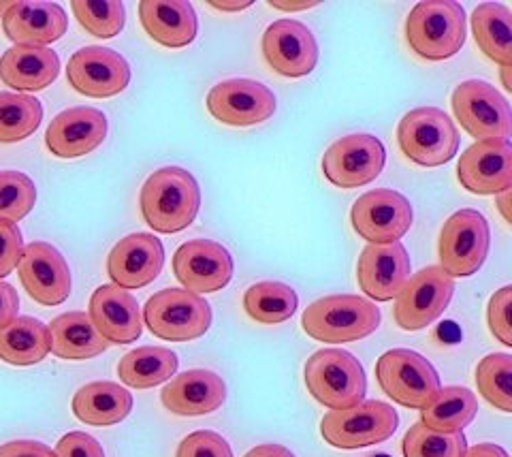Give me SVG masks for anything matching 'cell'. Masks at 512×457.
Masks as SVG:
<instances>
[{"mask_svg": "<svg viewBox=\"0 0 512 457\" xmlns=\"http://www.w3.org/2000/svg\"><path fill=\"white\" fill-rule=\"evenodd\" d=\"M139 208L156 233H180L192 225L201 208V188L190 171L163 167L141 186Z\"/></svg>", "mask_w": 512, "mask_h": 457, "instance_id": "obj_1", "label": "cell"}, {"mask_svg": "<svg viewBox=\"0 0 512 457\" xmlns=\"http://www.w3.org/2000/svg\"><path fill=\"white\" fill-rule=\"evenodd\" d=\"M382 314L372 299L359 295H327L303 310L301 327L310 338L325 344H346L372 336Z\"/></svg>", "mask_w": 512, "mask_h": 457, "instance_id": "obj_2", "label": "cell"}, {"mask_svg": "<svg viewBox=\"0 0 512 457\" xmlns=\"http://www.w3.org/2000/svg\"><path fill=\"white\" fill-rule=\"evenodd\" d=\"M468 20L459 3L427 0L414 5L406 18V41L410 50L431 62L453 58L466 43Z\"/></svg>", "mask_w": 512, "mask_h": 457, "instance_id": "obj_3", "label": "cell"}, {"mask_svg": "<svg viewBox=\"0 0 512 457\" xmlns=\"http://www.w3.org/2000/svg\"><path fill=\"white\" fill-rule=\"evenodd\" d=\"M310 396L329 411H344L365 400L367 378L361 361L344 349H320L303 366Z\"/></svg>", "mask_w": 512, "mask_h": 457, "instance_id": "obj_4", "label": "cell"}, {"mask_svg": "<svg viewBox=\"0 0 512 457\" xmlns=\"http://www.w3.org/2000/svg\"><path fill=\"white\" fill-rule=\"evenodd\" d=\"M397 144L412 163L440 167L457 156L459 131L444 109L416 107L399 120Z\"/></svg>", "mask_w": 512, "mask_h": 457, "instance_id": "obj_5", "label": "cell"}, {"mask_svg": "<svg viewBox=\"0 0 512 457\" xmlns=\"http://www.w3.org/2000/svg\"><path fill=\"white\" fill-rule=\"evenodd\" d=\"M141 319L160 340L188 342L212 327V306L186 289H163L148 299Z\"/></svg>", "mask_w": 512, "mask_h": 457, "instance_id": "obj_6", "label": "cell"}, {"mask_svg": "<svg viewBox=\"0 0 512 457\" xmlns=\"http://www.w3.org/2000/svg\"><path fill=\"white\" fill-rule=\"evenodd\" d=\"M399 428V415L387 402L363 400L344 411H331L320 421V436L335 449L355 451L389 440Z\"/></svg>", "mask_w": 512, "mask_h": 457, "instance_id": "obj_7", "label": "cell"}, {"mask_svg": "<svg viewBox=\"0 0 512 457\" xmlns=\"http://www.w3.org/2000/svg\"><path fill=\"white\" fill-rule=\"evenodd\" d=\"M376 378L380 389L404 408H423L436 398L440 376L423 355L410 349H393L376 361Z\"/></svg>", "mask_w": 512, "mask_h": 457, "instance_id": "obj_8", "label": "cell"}, {"mask_svg": "<svg viewBox=\"0 0 512 457\" xmlns=\"http://www.w3.org/2000/svg\"><path fill=\"white\" fill-rule=\"evenodd\" d=\"M489 246L491 229L487 218L478 210H459L446 220L440 231V267L453 280L474 276L483 267Z\"/></svg>", "mask_w": 512, "mask_h": 457, "instance_id": "obj_9", "label": "cell"}, {"mask_svg": "<svg viewBox=\"0 0 512 457\" xmlns=\"http://www.w3.org/2000/svg\"><path fill=\"white\" fill-rule=\"evenodd\" d=\"M457 122L474 139H508L512 135V112L498 88L483 80L461 82L451 97Z\"/></svg>", "mask_w": 512, "mask_h": 457, "instance_id": "obj_10", "label": "cell"}, {"mask_svg": "<svg viewBox=\"0 0 512 457\" xmlns=\"http://www.w3.org/2000/svg\"><path fill=\"white\" fill-rule=\"evenodd\" d=\"M410 201L391 188H376L361 195L350 210V223L359 238L374 246L395 244L412 227Z\"/></svg>", "mask_w": 512, "mask_h": 457, "instance_id": "obj_11", "label": "cell"}, {"mask_svg": "<svg viewBox=\"0 0 512 457\" xmlns=\"http://www.w3.org/2000/svg\"><path fill=\"white\" fill-rule=\"evenodd\" d=\"M455 295V280L440 265L423 267L410 276L406 287L395 297L393 317L406 332H419L440 319Z\"/></svg>", "mask_w": 512, "mask_h": 457, "instance_id": "obj_12", "label": "cell"}, {"mask_svg": "<svg viewBox=\"0 0 512 457\" xmlns=\"http://www.w3.org/2000/svg\"><path fill=\"white\" fill-rule=\"evenodd\" d=\"M387 163L382 141L374 135L355 133L335 139L323 154L325 178L338 188L350 191L374 182Z\"/></svg>", "mask_w": 512, "mask_h": 457, "instance_id": "obj_13", "label": "cell"}, {"mask_svg": "<svg viewBox=\"0 0 512 457\" xmlns=\"http://www.w3.org/2000/svg\"><path fill=\"white\" fill-rule=\"evenodd\" d=\"M205 105L218 122L246 129V126L263 124L276 114V94L256 80L233 77L207 92Z\"/></svg>", "mask_w": 512, "mask_h": 457, "instance_id": "obj_14", "label": "cell"}, {"mask_svg": "<svg viewBox=\"0 0 512 457\" xmlns=\"http://www.w3.org/2000/svg\"><path fill=\"white\" fill-rule=\"evenodd\" d=\"M233 270L231 252L214 240L184 242L173 255L175 278L195 295L224 289L233 278Z\"/></svg>", "mask_w": 512, "mask_h": 457, "instance_id": "obj_15", "label": "cell"}, {"mask_svg": "<svg viewBox=\"0 0 512 457\" xmlns=\"http://www.w3.org/2000/svg\"><path fill=\"white\" fill-rule=\"evenodd\" d=\"M67 80L84 97L109 99L131 82V67L116 50L90 45L69 58Z\"/></svg>", "mask_w": 512, "mask_h": 457, "instance_id": "obj_16", "label": "cell"}, {"mask_svg": "<svg viewBox=\"0 0 512 457\" xmlns=\"http://www.w3.org/2000/svg\"><path fill=\"white\" fill-rule=\"evenodd\" d=\"M18 276L26 293L41 306H60L71 295V270L60 250L47 242L24 246Z\"/></svg>", "mask_w": 512, "mask_h": 457, "instance_id": "obj_17", "label": "cell"}, {"mask_svg": "<svg viewBox=\"0 0 512 457\" xmlns=\"http://www.w3.org/2000/svg\"><path fill=\"white\" fill-rule=\"evenodd\" d=\"M263 58L282 77H306L318 62V43L312 30L297 20L269 24L261 41Z\"/></svg>", "mask_w": 512, "mask_h": 457, "instance_id": "obj_18", "label": "cell"}, {"mask_svg": "<svg viewBox=\"0 0 512 457\" xmlns=\"http://www.w3.org/2000/svg\"><path fill=\"white\" fill-rule=\"evenodd\" d=\"M457 180L474 195H500L512 186V146L508 139L476 141L459 156Z\"/></svg>", "mask_w": 512, "mask_h": 457, "instance_id": "obj_19", "label": "cell"}, {"mask_svg": "<svg viewBox=\"0 0 512 457\" xmlns=\"http://www.w3.org/2000/svg\"><path fill=\"white\" fill-rule=\"evenodd\" d=\"M165 248L152 233H131L122 238L107 257V276L116 287L131 291L154 282L163 270Z\"/></svg>", "mask_w": 512, "mask_h": 457, "instance_id": "obj_20", "label": "cell"}, {"mask_svg": "<svg viewBox=\"0 0 512 457\" xmlns=\"http://www.w3.org/2000/svg\"><path fill=\"white\" fill-rule=\"evenodd\" d=\"M412 265L404 244H367L357 263V282L374 302H391L410 280Z\"/></svg>", "mask_w": 512, "mask_h": 457, "instance_id": "obj_21", "label": "cell"}, {"mask_svg": "<svg viewBox=\"0 0 512 457\" xmlns=\"http://www.w3.org/2000/svg\"><path fill=\"white\" fill-rule=\"evenodd\" d=\"M109 131L107 116L94 107L60 112L45 131V146L58 159H79L99 148Z\"/></svg>", "mask_w": 512, "mask_h": 457, "instance_id": "obj_22", "label": "cell"}, {"mask_svg": "<svg viewBox=\"0 0 512 457\" xmlns=\"http://www.w3.org/2000/svg\"><path fill=\"white\" fill-rule=\"evenodd\" d=\"M88 317L109 344H131L143 334L137 299L116 285H103L92 293Z\"/></svg>", "mask_w": 512, "mask_h": 457, "instance_id": "obj_23", "label": "cell"}, {"mask_svg": "<svg viewBox=\"0 0 512 457\" xmlns=\"http://www.w3.org/2000/svg\"><path fill=\"white\" fill-rule=\"evenodd\" d=\"M227 400V385L212 370L182 372L160 391V402L178 417H203L216 413Z\"/></svg>", "mask_w": 512, "mask_h": 457, "instance_id": "obj_24", "label": "cell"}, {"mask_svg": "<svg viewBox=\"0 0 512 457\" xmlns=\"http://www.w3.org/2000/svg\"><path fill=\"white\" fill-rule=\"evenodd\" d=\"M69 20L56 3H13L3 15V30L15 45L45 47L64 37Z\"/></svg>", "mask_w": 512, "mask_h": 457, "instance_id": "obj_25", "label": "cell"}, {"mask_svg": "<svg viewBox=\"0 0 512 457\" xmlns=\"http://www.w3.org/2000/svg\"><path fill=\"white\" fill-rule=\"evenodd\" d=\"M60 58L50 47L13 45L0 56V82L22 92H39L56 82Z\"/></svg>", "mask_w": 512, "mask_h": 457, "instance_id": "obj_26", "label": "cell"}, {"mask_svg": "<svg viewBox=\"0 0 512 457\" xmlns=\"http://www.w3.org/2000/svg\"><path fill=\"white\" fill-rule=\"evenodd\" d=\"M139 20L146 33L163 47L180 50L197 37V13L182 0H143L139 3Z\"/></svg>", "mask_w": 512, "mask_h": 457, "instance_id": "obj_27", "label": "cell"}, {"mask_svg": "<svg viewBox=\"0 0 512 457\" xmlns=\"http://www.w3.org/2000/svg\"><path fill=\"white\" fill-rule=\"evenodd\" d=\"M71 408L82 423L107 428V425H116L131 415L133 396L118 383L94 381L77 389Z\"/></svg>", "mask_w": 512, "mask_h": 457, "instance_id": "obj_28", "label": "cell"}, {"mask_svg": "<svg viewBox=\"0 0 512 457\" xmlns=\"http://www.w3.org/2000/svg\"><path fill=\"white\" fill-rule=\"evenodd\" d=\"M47 332H50V353L58 359L84 361L109 349V342L96 332L88 312H64L47 325Z\"/></svg>", "mask_w": 512, "mask_h": 457, "instance_id": "obj_29", "label": "cell"}, {"mask_svg": "<svg viewBox=\"0 0 512 457\" xmlns=\"http://www.w3.org/2000/svg\"><path fill=\"white\" fill-rule=\"evenodd\" d=\"M478 50L500 67H512V13L506 5L483 3L472 11Z\"/></svg>", "mask_w": 512, "mask_h": 457, "instance_id": "obj_30", "label": "cell"}, {"mask_svg": "<svg viewBox=\"0 0 512 457\" xmlns=\"http://www.w3.org/2000/svg\"><path fill=\"white\" fill-rule=\"evenodd\" d=\"M50 355V332L35 317H18L0 329V361L9 366H35Z\"/></svg>", "mask_w": 512, "mask_h": 457, "instance_id": "obj_31", "label": "cell"}, {"mask_svg": "<svg viewBox=\"0 0 512 457\" xmlns=\"http://www.w3.org/2000/svg\"><path fill=\"white\" fill-rule=\"evenodd\" d=\"M478 413V400L468 387H444L436 393L421 411L425 428L440 434H457L474 421Z\"/></svg>", "mask_w": 512, "mask_h": 457, "instance_id": "obj_32", "label": "cell"}, {"mask_svg": "<svg viewBox=\"0 0 512 457\" xmlns=\"http://www.w3.org/2000/svg\"><path fill=\"white\" fill-rule=\"evenodd\" d=\"M180 361L171 349L165 346H141L126 353L118 364V376L126 387L152 389L160 383H167L178 370Z\"/></svg>", "mask_w": 512, "mask_h": 457, "instance_id": "obj_33", "label": "cell"}, {"mask_svg": "<svg viewBox=\"0 0 512 457\" xmlns=\"http://www.w3.org/2000/svg\"><path fill=\"white\" fill-rule=\"evenodd\" d=\"M299 297L293 287L278 280H263L248 287L244 293V310L248 317L261 325H278L293 317Z\"/></svg>", "mask_w": 512, "mask_h": 457, "instance_id": "obj_34", "label": "cell"}, {"mask_svg": "<svg viewBox=\"0 0 512 457\" xmlns=\"http://www.w3.org/2000/svg\"><path fill=\"white\" fill-rule=\"evenodd\" d=\"M43 105L20 92H0V144H18L39 129Z\"/></svg>", "mask_w": 512, "mask_h": 457, "instance_id": "obj_35", "label": "cell"}, {"mask_svg": "<svg viewBox=\"0 0 512 457\" xmlns=\"http://www.w3.org/2000/svg\"><path fill=\"white\" fill-rule=\"evenodd\" d=\"M474 381L478 393L502 413H512V355L491 353L478 361Z\"/></svg>", "mask_w": 512, "mask_h": 457, "instance_id": "obj_36", "label": "cell"}, {"mask_svg": "<svg viewBox=\"0 0 512 457\" xmlns=\"http://www.w3.org/2000/svg\"><path fill=\"white\" fill-rule=\"evenodd\" d=\"M402 451L404 457H466L468 440L463 432L440 434L419 421L406 432Z\"/></svg>", "mask_w": 512, "mask_h": 457, "instance_id": "obj_37", "label": "cell"}, {"mask_svg": "<svg viewBox=\"0 0 512 457\" xmlns=\"http://www.w3.org/2000/svg\"><path fill=\"white\" fill-rule=\"evenodd\" d=\"M71 11L79 26L99 39L120 35L126 22L124 5L114 3V0H107V3H101V0H75V3H71Z\"/></svg>", "mask_w": 512, "mask_h": 457, "instance_id": "obj_38", "label": "cell"}, {"mask_svg": "<svg viewBox=\"0 0 512 457\" xmlns=\"http://www.w3.org/2000/svg\"><path fill=\"white\" fill-rule=\"evenodd\" d=\"M37 201V188L26 173L0 171V220L20 223Z\"/></svg>", "mask_w": 512, "mask_h": 457, "instance_id": "obj_39", "label": "cell"}, {"mask_svg": "<svg viewBox=\"0 0 512 457\" xmlns=\"http://www.w3.org/2000/svg\"><path fill=\"white\" fill-rule=\"evenodd\" d=\"M175 457H233V451L218 432L199 430L182 440Z\"/></svg>", "mask_w": 512, "mask_h": 457, "instance_id": "obj_40", "label": "cell"}, {"mask_svg": "<svg viewBox=\"0 0 512 457\" xmlns=\"http://www.w3.org/2000/svg\"><path fill=\"white\" fill-rule=\"evenodd\" d=\"M512 287H502L495 291L489 299L487 308V323L495 340H500L504 346H512Z\"/></svg>", "mask_w": 512, "mask_h": 457, "instance_id": "obj_41", "label": "cell"}, {"mask_svg": "<svg viewBox=\"0 0 512 457\" xmlns=\"http://www.w3.org/2000/svg\"><path fill=\"white\" fill-rule=\"evenodd\" d=\"M22 252L24 240L18 225L0 220V280L9 276L15 267H18Z\"/></svg>", "mask_w": 512, "mask_h": 457, "instance_id": "obj_42", "label": "cell"}, {"mask_svg": "<svg viewBox=\"0 0 512 457\" xmlns=\"http://www.w3.org/2000/svg\"><path fill=\"white\" fill-rule=\"evenodd\" d=\"M56 457H105L99 440L86 432L64 434L56 445Z\"/></svg>", "mask_w": 512, "mask_h": 457, "instance_id": "obj_43", "label": "cell"}, {"mask_svg": "<svg viewBox=\"0 0 512 457\" xmlns=\"http://www.w3.org/2000/svg\"><path fill=\"white\" fill-rule=\"evenodd\" d=\"M0 457H56V453L39 440H11L0 445Z\"/></svg>", "mask_w": 512, "mask_h": 457, "instance_id": "obj_44", "label": "cell"}, {"mask_svg": "<svg viewBox=\"0 0 512 457\" xmlns=\"http://www.w3.org/2000/svg\"><path fill=\"white\" fill-rule=\"evenodd\" d=\"M18 310H20L18 291H15L9 282L0 280V329L18 319Z\"/></svg>", "mask_w": 512, "mask_h": 457, "instance_id": "obj_45", "label": "cell"}, {"mask_svg": "<svg viewBox=\"0 0 512 457\" xmlns=\"http://www.w3.org/2000/svg\"><path fill=\"white\" fill-rule=\"evenodd\" d=\"M244 457H295V453L282 445H259L250 449Z\"/></svg>", "mask_w": 512, "mask_h": 457, "instance_id": "obj_46", "label": "cell"}, {"mask_svg": "<svg viewBox=\"0 0 512 457\" xmlns=\"http://www.w3.org/2000/svg\"><path fill=\"white\" fill-rule=\"evenodd\" d=\"M269 7L278 11H308L318 7L316 0H269Z\"/></svg>", "mask_w": 512, "mask_h": 457, "instance_id": "obj_47", "label": "cell"}, {"mask_svg": "<svg viewBox=\"0 0 512 457\" xmlns=\"http://www.w3.org/2000/svg\"><path fill=\"white\" fill-rule=\"evenodd\" d=\"M466 457H510L500 445L493 443H480L466 451Z\"/></svg>", "mask_w": 512, "mask_h": 457, "instance_id": "obj_48", "label": "cell"}, {"mask_svg": "<svg viewBox=\"0 0 512 457\" xmlns=\"http://www.w3.org/2000/svg\"><path fill=\"white\" fill-rule=\"evenodd\" d=\"M210 7L224 13H239L252 7V0H210Z\"/></svg>", "mask_w": 512, "mask_h": 457, "instance_id": "obj_49", "label": "cell"}, {"mask_svg": "<svg viewBox=\"0 0 512 457\" xmlns=\"http://www.w3.org/2000/svg\"><path fill=\"white\" fill-rule=\"evenodd\" d=\"M495 203H498V208H500V212H502L506 223H510V208H508V203H510V191H504V193H500V195H495Z\"/></svg>", "mask_w": 512, "mask_h": 457, "instance_id": "obj_50", "label": "cell"}, {"mask_svg": "<svg viewBox=\"0 0 512 457\" xmlns=\"http://www.w3.org/2000/svg\"><path fill=\"white\" fill-rule=\"evenodd\" d=\"M500 75H502V86H504V90L512 92V82H510V75H512V67H502Z\"/></svg>", "mask_w": 512, "mask_h": 457, "instance_id": "obj_51", "label": "cell"}, {"mask_svg": "<svg viewBox=\"0 0 512 457\" xmlns=\"http://www.w3.org/2000/svg\"><path fill=\"white\" fill-rule=\"evenodd\" d=\"M11 5H13V3H0V20H3V15L11 9Z\"/></svg>", "mask_w": 512, "mask_h": 457, "instance_id": "obj_52", "label": "cell"}]
</instances>
